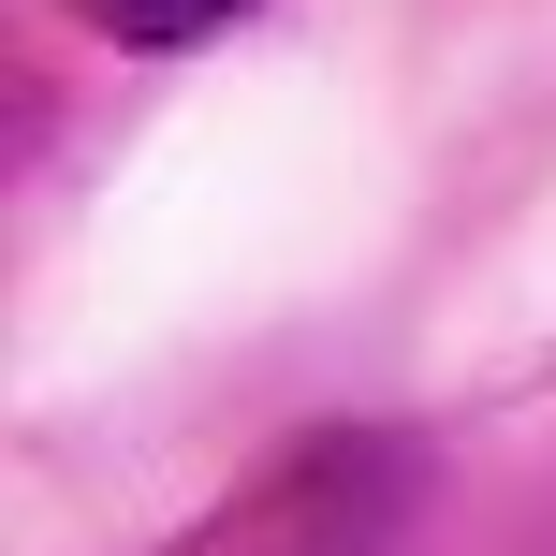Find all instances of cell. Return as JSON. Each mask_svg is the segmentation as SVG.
Wrapping results in <instances>:
<instances>
[{"label": "cell", "mask_w": 556, "mask_h": 556, "mask_svg": "<svg viewBox=\"0 0 556 556\" xmlns=\"http://www.w3.org/2000/svg\"><path fill=\"white\" fill-rule=\"evenodd\" d=\"M250 0H88V29H117V45H205V29H235Z\"/></svg>", "instance_id": "6da1fadb"}]
</instances>
